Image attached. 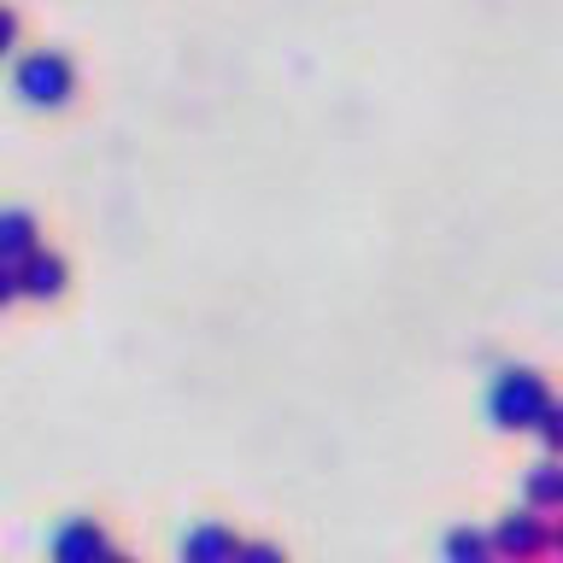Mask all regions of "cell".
Returning <instances> with one entry per match:
<instances>
[{
    "mask_svg": "<svg viewBox=\"0 0 563 563\" xmlns=\"http://www.w3.org/2000/svg\"><path fill=\"white\" fill-rule=\"evenodd\" d=\"M552 411V394H545V376L528 364H505L487 387V417L499 422L505 434L517 429H540V417Z\"/></svg>",
    "mask_w": 563,
    "mask_h": 563,
    "instance_id": "obj_1",
    "label": "cell"
},
{
    "mask_svg": "<svg viewBox=\"0 0 563 563\" xmlns=\"http://www.w3.org/2000/svg\"><path fill=\"white\" fill-rule=\"evenodd\" d=\"M12 88L30 106H65L77 95V70H70V59L59 47H30V53H18V65H12Z\"/></svg>",
    "mask_w": 563,
    "mask_h": 563,
    "instance_id": "obj_2",
    "label": "cell"
},
{
    "mask_svg": "<svg viewBox=\"0 0 563 563\" xmlns=\"http://www.w3.org/2000/svg\"><path fill=\"white\" fill-rule=\"evenodd\" d=\"M493 552H499V563H534L545 552H558V528L545 522L534 505H522V510H510V517H499Z\"/></svg>",
    "mask_w": 563,
    "mask_h": 563,
    "instance_id": "obj_3",
    "label": "cell"
},
{
    "mask_svg": "<svg viewBox=\"0 0 563 563\" xmlns=\"http://www.w3.org/2000/svg\"><path fill=\"white\" fill-rule=\"evenodd\" d=\"M47 558L53 563H106V558H112V540H106V528L95 517H70V522L53 528Z\"/></svg>",
    "mask_w": 563,
    "mask_h": 563,
    "instance_id": "obj_4",
    "label": "cell"
},
{
    "mask_svg": "<svg viewBox=\"0 0 563 563\" xmlns=\"http://www.w3.org/2000/svg\"><path fill=\"white\" fill-rule=\"evenodd\" d=\"M176 558L183 563H235L241 540H235V528H223V522H194L183 534V545H176Z\"/></svg>",
    "mask_w": 563,
    "mask_h": 563,
    "instance_id": "obj_5",
    "label": "cell"
},
{
    "mask_svg": "<svg viewBox=\"0 0 563 563\" xmlns=\"http://www.w3.org/2000/svg\"><path fill=\"white\" fill-rule=\"evenodd\" d=\"M42 253V246H35V218L30 211H0V264H18V271H24V264Z\"/></svg>",
    "mask_w": 563,
    "mask_h": 563,
    "instance_id": "obj_6",
    "label": "cell"
},
{
    "mask_svg": "<svg viewBox=\"0 0 563 563\" xmlns=\"http://www.w3.org/2000/svg\"><path fill=\"white\" fill-rule=\"evenodd\" d=\"M522 493L534 510H563V457H540L522 475Z\"/></svg>",
    "mask_w": 563,
    "mask_h": 563,
    "instance_id": "obj_7",
    "label": "cell"
},
{
    "mask_svg": "<svg viewBox=\"0 0 563 563\" xmlns=\"http://www.w3.org/2000/svg\"><path fill=\"white\" fill-rule=\"evenodd\" d=\"M65 276H70L65 258L42 246V253L24 264V299H59V294H65Z\"/></svg>",
    "mask_w": 563,
    "mask_h": 563,
    "instance_id": "obj_8",
    "label": "cell"
},
{
    "mask_svg": "<svg viewBox=\"0 0 563 563\" xmlns=\"http://www.w3.org/2000/svg\"><path fill=\"white\" fill-rule=\"evenodd\" d=\"M446 563H499V552H493V528L457 522L446 534Z\"/></svg>",
    "mask_w": 563,
    "mask_h": 563,
    "instance_id": "obj_9",
    "label": "cell"
},
{
    "mask_svg": "<svg viewBox=\"0 0 563 563\" xmlns=\"http://www.w3.org/2000/svg\"><path fill=\"white\" fill-rule=\"evenodd\" d=\"M540 440H545V452L552 457H563V399H552V411L540 417V429H534Z\"/></svg>",
    "mask_w": 563,
    "mask_h": 563,
    "instance_id": "obj_10",
    "label": "cell"
},
{
    "mask_svg": "<svg viewBox=\"0 0 563 563\" xmlns=\"http://www.w3.org/2000/svg\"><path fill=\"white\" fill-rule=\"evenodd\" d=\"M235 563H288V558H282V545H271V540H241Z\"/></svg>",
    "mask_w": 563,
    "mask_h": 563,
    "instance_id": "obj_11",
    "label": "cell"
},
{
    "mask_svg": "<svg viewBox=\"0 0 563 563\" xmlns=\"http://www.w3.org/2000/svg\"><path fill=\"white\" fill-rule=\"evenodd\" d=\"M0 35H7V47L18 42V12H12V7H7V18H0Z\"/></svg>",
    "mask_w": 563,
    "mask_h": 563,
    "instance_id": "obj_12",
    "label": "cell"
},
{
    "mask_svg": "<svg viewBox=\"0 0 563 563\" xmlns=\"http://www.w3.org/2000/svg\"><path fill=\"white\" fill-rule=\"evenodd\" d=\"M106 563H135V558H123V552H112V558H106Z\"/></svg>",
    "mask_w": 563,
    "mask_h": 563,
    "instance_id": "obj_13",
    "label": "cell"
},
{
    "mask_svg": "<svg viewBox=\"0 0 563 563\" xmlns=\"http://www.w3.org/2000/svg\"><path fill=\"white\" fill-rule=\"evenodd\" d=\"M558 552H563V528H558Z\"/></svg>",
    "mask_w": 563,
    "mask_h": 563,
    "instance_id": "obj_14",
    "label": "cell"
}]
</instances>
